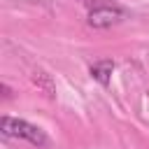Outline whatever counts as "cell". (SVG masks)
Returning <instances> with one entry per match:
<instances>
[{
    "mask_svg": "<svg viewBox=\"0 0 149 149\" xmlns=\"http://www.w3.org/2000/svg\"><path fill=\"white\" fill-rule=\"evenodd\" d=\"M0 130L5 137H19V140H26L35 147H44L47 144V135L42 128L23 121V119H14V116H2L0 119Z\"/></svg>",
    "mask_w": 149,
    "mask_h": 149,
    "instance_id": "1",
    "label": "cell"
},
{
    "mask_svg": "<svg viewBox=\"0 0 149 149\" xmlns=\"http://www.w3.org/2000/svg\"><path fill=\"white\" fill-rule=\"evenodd\" d=\"M123 16H126V12H123L119 5H95V7L88 12V19H86V21H88L91 28L102 30V28H109V26L119 23Z\"/></svg>",
    "mask_w": 149,
    "mask_h": 149,
    "instance_id": "2",
    "label": "cell"
},
{
    "mask_svg": "<svg viewBox=\"0 0 149 149\" xmlns=\"http://www.w3.org/2000/svg\"><path fill=\"white\" fill-rule=\"evenodd\" d=\"M112 72H114V61H112V58H102V61H98V63H93V65L88 68V74H91L100 86H109Z\"/></svg>",
    "mask_w": 149,
    "mask_h": 149,
    "instance_id": "3",
    "label": "cell"
},
{
    "mask_svg": "<svg viewBox=\"0 0 149 149\" xmlns=\"http://www.w3.org/2000/svg\"><path fill=\"white\" fill-rule=\"evenodd\" d=\"M33 84H35L37 88H42L47 98H56V88H54V81H51V77H49L47 72H42V70L33 72Z\"/></svg>",
    "mask_w": 149,
    "mask_h": 149,
    "instance_id": "4",
    "label": "cell"
},
{
    "mask_svg": "<svg viewBox=\"0 0 149 149\" xmlns=\"http://www.w3.org/2000/svg\"><path fill=\"white\" fill-rule=\"evenodd\" d=\"M2 91H5V93H2L5 98H9V95H12V93H9V86H5V84H2Z\"/></svg>",
    "mask_w": 149,
    "mask_h": 149,
    "instance_id": "5",
    "label": "cell"
}]
</instances>
